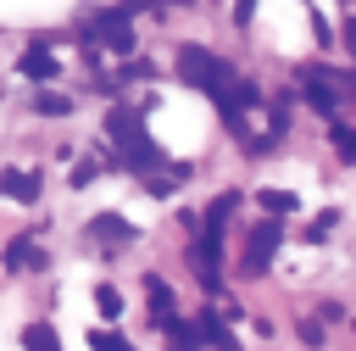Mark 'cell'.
Instances as JSON below:
<instances>
[{"label": "cell", "mask_w": 356, "mask_h": 351, "mask_svg": "<svg viewBox=\"0 0 356 351\" xmlns=\"http://www.w3.org/2000/svg\"><path fill=\"white\" fill-rule=\"evenodd\" d=\"M89 351H134L117 329H89Z\"/></svg>", "instance_id": "11"}, {"label": "cell", "mask_w": 356, "mask_h": 351, "mask_svg": "<svg viewBox=\"0 0 356 351\" xmlns=\"http://www.w3.org/2000/svg\"><path fill=\"white\" fill-rule=\"evenodd\" d=\"M250 17H256V0H234V22H239V28H245V22H250Z\"/></svg>", "instance_id": "16"}, {"label": "cell", "mask_w": 356, "mask_h": 351, "mask_svg": "<svg viewBox=\"0 0 356 351\" xmlns=\"http://www.w3.org/2000/svg\"><path fill=\"white\" fill-rule=\"evenodd\" d=\"M300 95L323 111V117H334L345 100H356V72H334V67H300Z\"/></svg>", "instance_id": "2"}, {"label": "cell", "mask_w": 356, "mask_h": 351, "mask_svg": "<svg viewBox=\"0 0 356 351\" xmlns=\"http://www.w3.org/2000/svg\"><path fill=\"white\" fill-rule=\"evenodd\" d=\"M156 6H200V0H128V11H156Z\"/></svg>", "instance_id": "15"}, {"label": "cell", "mask_w": 356, "mask_h": 351, "mask_svg": "<svg viewBox=\"0 0 356 351\" xmlns=\"http://www.w3.org/2000/svg\"><path fill=\"white\" fill-rule=\"evenodd\" d=\"M256 201H261V206H267L273 217H278V212H295V206H300V201H295V195H284V189H261Z\"/></svg>", "instance_id": "12"}, {"label": "cell", "mask_w": 356, "mask_h": 351, "mask_svg": "<svg viewBox=\"0 0 356 351\" xmlns=\"http://www.w3.org/2000/svg\"><path fill=\"white\" fill-rule=\"evenodd\" d=\"M178 78H184V84H195L200 95H211L217 84H228V78H234V67H228V61H217L211 50H200V45H184V50H178Z\"/></svg>", "instance_id": "3"}, {"label": "cell", "mask_w": 356, "mask_h": 351, "mask_svg": "<svg viewBox=\"0 0 356 351\" xmlns=\"http://www.w3.org/2000/svg\"><path fill=\"white\" fill-rule=\"evenodd\" d=\"M17 72H22V78H33V84H50V78L61 72V56H56L50 45H28V50L17 56Z\"/></svg>", "instance_id": "6"}, {"label": "cell", "mask_w": 356, "mask_h": 351, "mask_svg": "<svg viewBox=\"0 0 356 351\" xmlns=\"http://www.w3.org/2000/svg\"><path fill=\"white\" fill-rule=\"evenodd\" d=\"M89 33H95V45H100V50H111V56H128V50H134V11H128V6H111V11H100V17L89 22Z\"/></svg>", "instance_id": "4"}, {"label": "cell", "mask_w": 356, "mask_h": 351, "mask_svg": "<svg viewBox=\"0 0 356 351\" xmlns=\"http://www.w3.org/2000/svg\"><path fill=\"white\" fill-rule=\"evenodd\" d=\"M6 267H11V273H33V267H44V256H39L33 240H11V245H6Z\"/></svg>", "instance_id": "8"}, {"label": "cell", "mask_w": 356, "mask_h": 351, "mask_svg": "<svg viewBox=\"0 0 356 351\" xmlns=\"http://www.w3.org/2000/svg\"><path fill=\"white\" fill-rule=\"evenodd\" d=\"M284 245V228L267 217V223H256V228H245V279H261L267 273V262H273V251Z\"/></svg>", "instance_id": "5"}, {"label": "cell", "mask_w": 356, "mask_h": 351, "mask_svg": "<svg viewBox=\"0 0 356 351\" xmlns=\"http://www.w3.org/2000/svg\"><path fill=\"white\" fill-rule=\"evenodd\" d=\"M345 39H350V50H356V22H350V28H345Z\"/></svg>", "instance_id": "17"}, {"label": "cell", "mask_w": 356, "mask_h": 351, "mask_svg": "<svg viewBox=\"0 0 356 351\" xmlns=\"http://www.w3.org/2000/svg\"><path fill=\"white\" fill-rule=\"evenodd\" d=\"M95 301H100V312H106V318H117V312H122V295H117L111 284H100V290H95Z\"/></svg>", "instance_id": "14"}, {"label": "cell", "mask_w": 356, "mask_h": 351, "mask_svg": "<svg viewBox=\"0 0 356 351\" xmlns=\"http://www.w3.org/2000/svg\"><path fill=\"white\" fill-rule=\"evenodd\" d=\"M22 345H28V351H61V340H56L50 323H28V329H22Z\"/></svg>", "instance_id": "10"}, {"label": "cell", "mask_w": 356, "mask_h": 351, "mask_svg": "<svg viewBox=\"0 0 356 351\" xmlns=\"http://www.w3.org/2000/svg\"><path fill=\"white\" fill-rule=\"evenodd\" d=\"M106 139H111V162L117 167H156L161 162V150L145 134V111H134V106H111L106 111Z\"/></svg>", "instance_id": "1"}, {"label": "cell", "mask_w": 356, "mask_h": 351, "mask_svg": "<svg viewBox=\"0 0 356 351\" xmlns=\"http://www.w3.org/2000/svg\"><path fill=\"white\" fill-rule=\"evenodd\" d=\"M89 240H95V245H128V240H134V223L117 217V212H100V217L89 223Z\"/></svg>", "instance_id": "7"}, {"label": "cell", "mask_w": 356, "mask_h": 351, "mask_svg": "<svg viewBox=\"0 0 356 351\" xmlns=\"http://www.w3.org/2000/svg\"><path fill=\"white\" fill-rule=\"evenodd\" d=\"M0 189H6L11 201L33 206V201H39V173H6V178H0Z\"/></svg>", "instance_id": "9"}, {"label": "cell", "mask_w": 356, "mask_h": 351, "mask_svg": "<svg viewBox=\"0 0 356 351\" xmlns=\"http://www.w3.org/2000/svg\"><path fill=\"white\" fill-rule=\"evenodd\" d=\"M33 106H39L44 117H61V111H72V100H67V95H39Z\"/></svg>", "instance_id": "13"}]
</instances>
